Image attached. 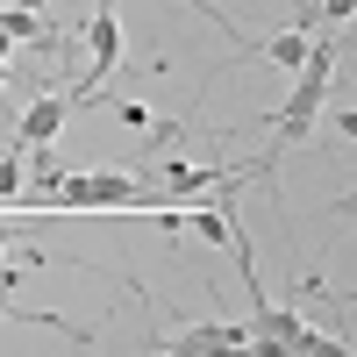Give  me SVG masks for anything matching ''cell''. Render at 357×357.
I'll list each match as a JSON object with an SVG mask.
<instances>
[{
  "label": "cell",
  "instance_id": "6da1fadb",
  "mask_svg": "<svg viewBox=\"0 0 357 357\" xmlns=\"http://www.w3.org/2000/svg\"><path fill=\"white\" fill-rule=\"evenodd\" d=\"M336 50H343L336 36H314L301 79H293V100L272 114V143H279V151H293V143L307 151V136H314V122H321V107H329V86H336Z\"/></svg>",
  "mask_w": 357,
  "mask_h": 357
},
{
  "label": "cell",
  "instance_id": "7a4b0ae2",
  "mask_svg": "<svg viewBox=\"0 0 357 357\" xmlns=\"http://www.w3.org/2000/svg\"><path fill=\"white\" fill-rule=\"evenodd\" d=\"M86 50H93V65H86V79L72 86V114H86V107H93L100 79L122 65V22H114V0H100V8L86 15Z\"/></svg>",
  "mask_w": 357,
  "mask_h": 357
},
{
  "label": "cell",
  "instance_id": "3957f363",
  "mask_svg": "<svg viewBox=\"0 0 357 357\" xmlns=\"http://www.w3.org/2000/svg\"><path fill=\"white\" fill-rule=\"evenodd\" d=\"M65 122H79V114H72V93H36V100L15 114V151H43V143H57Z\"/></svg>",
  "mask_w": 357,
  "mask_h": 357
},
{
  "label": "cell",
  "instance_id": "277c9868",
  "mask_svg": "<svg viewBox=\"0 0 357 357\" xmlns=\"http://www.w3.org/2000/svg\"><path fill=\"white\" fill-rule=\"evenodd\" d=\"M307 50H314V36H307V29H279V36H264V43H257V57H264V65H279V72H293V79H301Z\"/></svg>",
  "mask_w": 357,
  "mask_h": 357
},
{
  "label": "cell",
  "instance_id": "5b68a950",
  "mask_svg": "<svg viewBox=\"0 0 357 357\" xmlns=\"http://www.w3.org/2000/svg\"><path fill=\"white\" fill-rule=\"evenodd\" d=\"M114 122H122V129H151V107H143V100H114Z\"/></svg>",
  "mask_w": 357,
  "mask_h": 357
},
{
  "label": "cell",
  "instance_id": "8992f818",
  "mask_svg": "<svg viewBox=\"0 0 357 357\" xmlns=\"http://www.w3.org/2000/svg\"><path fill=\"white\" fill-rule=\"evenodd\" d=\"M22 229H29V222H15V207H0V257L15 250V236H22Z\"/></svg>",
  "mask_w": 357,
  "mask_h": 357
},
{
  "label": "cell",
  "instance_id": "52a82bcc",
  "mask_svg": "<svg viewBox=\"0 0 357 357\" xmlns=\"http://www.w3.org/2000/svg\"><path fill=\"white\" fill-rule=\"evenodd\" d=\"M350 15H357V0H321V22H329V29H343Z\"/></svg>",
  "mask_w": 357,
  "mask_h": 357
},
{
  "label": "cell",
  "instance_id": "ba28073f",
  "mask_svg": "<svg viewBox=\"0 0 357 357\" xmlns=\"http://www.w3.org/2000/svg\"><path fill=\"white\" fill-rule=\"evenodd\" d=\"M336 129H343V136L357 143V107H336Z\"/></svg>",
  "mask_w": 357,
  "mask_h": 357
},
{
  "label": "cell",
  "instance_id": "9c48e42d",
  "mask_svg": "<svg viewBox=\"0 0 357 357\" xmlns=\"http://www.w3.org/2000/svg\"><path fill=\"white\" fill-rule=\"evenodd\" d=\"M8 65H15V57H8V50H0V86H8Z\"/></svg>",
  "mask_w": 357,
  "mask_h": 357
},
{
  "label": "cell",
  "instance_id": "30bf717a",
  "mask_svg": "<svg viewBox=\"0 0 357 357\" xmlns=\"http://www.w3.org/2000/svg\"><path fill=\"white\" fill-rule=\"evenodd\" d=\"M15 8H43V0H15Z\"/></svg>",
  "mask_w": 357,
  "mask_h": 357
},
{
  "label": "cell",
  "instance_id": "8fae6325",
  "mask_svg": "<svg viewBox=\"0 0 357 357\" xmlns=\"http://www.w3.org/2000/svg\"><path fill=\"white\" fill-rule=\"evenodd\" d=\"M343 307H357V301H343Z\"/></svg>",
  "mask_w": 357,
  "mask_h": 357
}]
</instances>
